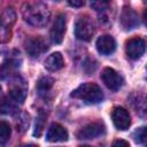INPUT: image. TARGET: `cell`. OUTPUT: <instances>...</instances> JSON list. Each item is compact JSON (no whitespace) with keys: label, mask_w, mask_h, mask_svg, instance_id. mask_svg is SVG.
Masks as SVG:
<instances>
[{"label":"cell","mask_w":147,"mask_h":147,"mask_svg":"<svg viewBox=\"0 0 147 147\" xmlns=\"http://www.w3.org/2000/svg\"><path fill=\"white\" fill-rule=\"evenodd\" d=\"M22 15L25 22L33 26H44L48 23L51 11L48 7L40 1H29L22 6Z\"/></svg>","instance_id":"6da1fadb"},{"label":"cell","mask_w":147,"mask_h":147,"mask_svg":"<svg viewBox=\"0 0 147 147\" xmlns=\"http://www.w3.org/2000/svg\"><path fill=\"white\" fill-rule=\"evenodd\" d=\"M71 96L87 103H99L103 99V93L99 85L94 83H84L71 92Z\"/></svg>","instance_id":"7a4b0ae2"},{"label":"cell","mask_w":147,"mask_h":147,"mask_svg":"<svg viewBox=\"0 0 147 147\" xmlns=\"http://www.w3.org/2000/svg\"><path fill=\"white\" fill-rule=\"evenodd\" d=\"M16 22V13L11 7L6 8L0 15V42H7L11 38V29Z\"/></svg>","instance_id":"3957f363"},{"label":"cell","mask_w":147,"mask_h":147,"mask_svg":"<svg viewBox=\"0 0 147 147\" xmlns=\"http://www.w3.org/2000/svg\"><path fill=\"white\" fill-rule=\"evenodd\" d=\"M26 93H28L26 82L22 77L15 76L9 84V98L13 99L18 105H21L24 102L26 98Z\"/></svg>","instance_id":"277c9868"},{"label":"cell","mask_w":147,"mask_h":147,"mask_svg":"<svg viewBox=\"0 0 147 147\" xmlns=\"http://www.w3.org/2000/svg\"><path fill=\"white\" fill-rule=\"evenodd\" d=\"M94 24L87 16H82L77 20L75 25V34L79 40L88 41L94 34Z\"/></svg>","instance_id":"5b68a950"},{"label":"cell","mask_w":147,"mask_h":147,"mask_svg":"<svg viewBox=\"0 0 147 147\" xmlns=\"http://www.w3.org/2000/svg\"><path fill=\"white\" fill-rule=\"evenodd\" d=\"M101 79L105 85L111 91H118L124 83L122 76L113 68H105L101 72Z\"/></svg>","instance_id":"8992f818"},{"label":"cell","mask_w":147,"mask_h":147,"mask_svg":"<svg viewBox=\"0 0 147 147\" xmlns=\"http://www.w3.org/2000/svg\"><path fill=\"white\" fill-rule=\"evenodd\" d=\"M25 49L31 57H38L48 49V44L42 37H31L25 42Z\"/></svg>","instance_id":"52a82bcc"},{"label":"cell","mask_w":147,"mask_h":147,"mask_svg":"<svg viewBox=\"0 0 147 147\" xmlns=\"http://www.w3.org/2000/svg\"><path fill=\"white\" fill-rule=\"evenodd\" d=\"M145 49H146V42L142 38H139V37L131 38L125 44L126 55L132 60L139 59L145 53Z\"/></svg>","instance_id":"ba28073f"},{"label":"cell","mask_w":147,"mask_h":147,"mask_svg":"<svg viewBox=\"0 0 147 147\" xmlns=\"http://www.w3.org/2000/svg\"><path fill=\"white\" fill-rule=\"evenodd\" d=\"M111 118H113V122H114V125L116 126V129H118L121 131L127 130L131 125V116H130L129 111L123 107H116L113 110Z\"/></svg>","instance_id":"9c48e42d"},{"label":"cell","mask_w":147,"mask_h":147,"mask_svg":"<svg viewBox=\"0 0 147 147\" xmlns=\"http://www.w3.org/2000/svg\"><path fill=\"white\" fill-rule=\"evenodd\" d=\"M103 133H105L103 124L100 122H93L82 127L77 132V138L78 139H94L96 137H100Z\"/></svg>","instance_id":"30bf717a"},{"label":"cell","mask_w":147,"mask_h":147,"mask_svg":"<svg viewBox=\"0 0 147 147\" xmlns=\"http://www.w3.org/2000/svg\"><path fill=\"white\" fill-rule=\"evenodd\" d=\"M65 33V16L64 14L57 15L55 18L52 29H51V39L54 44H61Z\"/></svg>","instance_id":"8fae6325"},{"label":"cell","mask_w":147,"mask_h":147,"mask_svg":"<svg viewBox=\"0 0 147 147\" xmlns=\"http://www.w3.org/2000/svg\"><path fill=\"white\" fill-rule=\"evenodd\" d=\"M121 25L124 30H132L139 24V17L138 14L130 7H124L121 13Z\"/></svg>","instance_id":"7c38bea8"},{"label":"cell","mask_w":147,"mask_h":147,"mask_svg":"<svg viewBox=\"0 0 147 147\" xmlns=\"http://www.w3.org/2000/svg\"><path fill=\"white\" fill-rule=\"evenodd\" d=\"M96 49L102 55H109L115 52L116 49V41L115 39L109 34H103L98 38L96 40Z\"/></svg>","instance_id":"4fadbf2b"},{"label":"cell","mask_w":147,"mask_h":147,"mask_svg":"<svg viewBox=\"0 0 147 147\" xmlns=\"http://www.w3.org/2000/svg\"><path fill=\"white\" fill-rule=\"evenodd\" d=\"M68 131L60 124L53 123L46 133V140L51 142H59V141H65L68 139Z\"/></svg>","instance_id":"5bb4252c"},{"label":"cell","mask_w":147,"mask_h":147,"mask_svg":"<svg viewBox=\"0 0 147 147\" xmlns=\"http://www.w3.org/2000/svg\"><path fill=\"white\" fill-rule=\"evenodd\" d=\"M63 65H64V61H63L61 53H59V52L52 53L45 60V68L48 71H57V70L62 69Z\"/></svg>","instance_id":"9a60e30c"},{"label":"cell","mask_w":147,"mask_h":147,"mask_svg":"<svg viewBox=\"0 0 147 147\" xmlns=\"http://www.w3.org/2000/svg\"><path fill=\"white\" fill-rule=\"evenodd\" d=\"M20 67V63L15 59H8L2 64H0V79H6L10 77Z\"/></svg>","instance_id":"2e32d148"},{"label":"cell","mask_w":147,"mask_h":147,"mask_svg":"<svg viewBox=\"0 0 147 147\" xmlns=\"http://www.w3.org/2000/svg\"><path fill=\"white\" fill-rule=\"evenodd\" d=\"M18 110V103L13 99L3 98L0 100V114L2 115H13Z\"/></svg>","instance_id":"e0dca14e"},{"label":"cell","mask_w":147,"mask_h":147,"mask_svg":"<svg viewBox=\"0 0 147 147\" xmlns=\"http://www.w3.org/2000/svg\"><path fill=\"white\" fill-rule=\"evenodd\" d=\"M53 84H54L53 78H51V77H48V76H44V77L39 78V80L37 82V86H36V87H37V91H38L40 94H42V93L48 92V91L52 88Z\"/></svg>","instance_id":"ac0fdd59"},{"label":"cell","mask_w":147,"mask_h":147,"mask_svg":"<svg viewBox=\"0 0 147 147\" xmlns=\"http://www.w3.org/2000/svg\"><path fill=\"white\" fill-rule=\"evenodd\" d=\"M11 133L10 125L7 122H0V144H5L8 141Z\"/></svg>","instance_id":"d6986e66"},{"label":"cell","mask_w":147,"mask_h":147,"mask_svg":"<svg viewBox=\"0 0 147 147\" xmlns=\"http://www.w3.org/2000/svg\"><path fill=\"white\" fill-rule=\"evenodd\" d=\"M45 121H46V115L40 111L39 115L37 116V121H36V127H34V132L33 134L37 137H40L42 131H44V125H45Z\"/></svg>","instance_id":"ffe728a7"},{"label":"cell","mask_w":147,"mask_h":147,"mask_svg":"<svg viewBox=\"0 0 147 147\" xmlns=\"http://www.w3.org/2000/svg\"><path fill=\"white\" fill-rule=\"evenodd\" d=\"M133 139L138 144H144L146 140V127L141 126L133 132Z\"/></svg>","instance_id":"44dd1931"},{"label":"cell","mask_w":147,"mask_h":147,"mask_svg":"<svg viewBox=\"0 0 147 147\" xmlns=\"http://www.w3.org/2000/svg\"><path fill=\"white\" fill-rule=\"evenodd\" d=\"M108 5H109V2H107V1H93V2H91V6L98 11L105 10L108 7Z\"/></svg>","instance_id":"7402d4cb"},{"label":"cell","mask_w":147,"mask_h":147,"mask_svg":"<svg viewBox=\"0 0 147 147\" xmlns=\"http://www.w3.org/2000/svg\"><path fill=\"white\" fill-rule=\"evenodd\" d=\"M111 147H130L129 142L126 140H123V139H117L113 142Z\"/></svg>","instance_id":"603a6c76"},{"label":"cell","mask_w":147,"mask_h":147,"mask_svg":"<svg viewBox=\"0 0 147 147\" xmlns=\"http://www.w3.org/2000/svg\"><path fill=\"white\" fill-rule=\"evenodd\" d=\"M68 3H69L70 6H74V7H82V6H84V3H85V2H84V1H82V0H80V1L74 0V1H69Z\"/></svg>","instance_id":"cb8c5ba5"},{"label":"cell","mask_w":147,"mask_h":147,"mask_svg":"<svg viewBox=\"0 0 147 147\" xmlns=\"http://www.w3.org/2000/svg\"><path fill=\"white\" fill-rule=\"evenodd\" d=\"M25 147H38V146H36V145H33V144H30V145H26Z\"/></svg>","instance_id":"d4e9b609"},{"label":"cell","mask_w":147,"mask_h":147,"mask_svg":"<svg viewBox=\"0 0 147 147\" xmlns=\"http://www.w3.org/2000/svg\"><path fill=\"white\" fill-rule=\"evenodd\" d=\"M80 147H91V146H88V145H84V146H80Z\"/></svg>","instance_id":"484cf974"}]
</instances>
